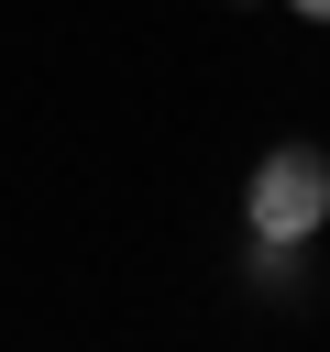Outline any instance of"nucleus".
<instances>
[{
	"label": "nucleus",
	"mask_w": 330,
	"mask_h": 352,
	"mask_svg": "<svg viewBox=\"0 0 330 352\" xmlns=\"http://www.w3.org/2000/svg\"><path fill=\"white\" fill-rule=\"evenodd\" d=\"M242 220L264 242H319L330 231V154L319 143H264L242 176Z\"/></svg>",
	"instance_id": "nucleus-1"
},
{
	"label": "nucleus",
	"mask_w": 330,
	"mask_h": 352,
	"mask_svg": "<svg viewBox=\"0 0 330 352\" xmlns=\"http://www.w3.org/2000/svg\"><path fill=\"white\" fill-rule=\"evenodd\" d=\"M286 11H297V22H319V33H330V0H286Z\"/></svg>",
	"instance_id": "nucleus-3"
},
{
	"label": "nucleus",
	"mask_w": 330,
	"mask_h": 352,
	"mask_svg": "<svg viewBox=\"0 0 330 352\" xmlns=\"http://www.w3.org/2000/svg\"><path fill=\"white\" fill-rule=\"evenodd\" d=\"M297 253H308V242H264V231H253V253H242V275H253V286H275V297H297V275H308Z\"/></svg>",
	"instance_id": "nucleus-2"
}]
</instances>
